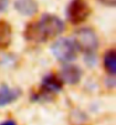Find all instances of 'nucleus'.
<instances>
[{"mask_svg":"<svg viewBox=\"0 0 116 125\" xmlns=\"http://www.w3.org/2000/svg\"><path fill=\"white\" fill-rule=\"evenodd\" d=\"M65 25L59 17L46 14L38 23L29 24L24 35L27 40L34 42H43L50 38H55L64 31Z\"/></svg>","mask_w":116,"mask_h":125,"instance_id":"f257e3e1","label":"nucleus"},{"mask_svg":"<svg viewBox=\"0 0 116 125\" xmlns=\"http://www.w3.org/2000/svg\"><path fill=\"white\" fill-rule=\"evenodd\" d=\"M74 46L80 51L86 53V55H92L96 49L98 48V36L92 30L90 29H80L73 35Z\"/></svg>","mask_w":116,"mask_h":125,"instance_id":"f03ea898","label":"nucleus"},{"mask_svg":"<svg viewBox=\"0 0 116 125\" xmlns=\"http://www.w3.org/2000/svg\"><path fill=\"white\" fill-rule=\"evenodd\" d=\"M62 89H63V81L55 74H48L43 77L40 91L35 94V99H40V100L50 99L51 95L57 93Z\"/></svg>","mask_w":116,"mask_h":125,"instance_id":"7ed1b4c3","label":"nucleus"},{"mask_svg":"<svg viewBox=\"0 0 116 125\" xmlns=\"http://www.w3.org/2000/svg\"><path fill=\"white\" fill-rule=\"evenodd\" d=\"M53 53L58 60L63 62H68L75 59L76 57V48L74 43L68 39H59L51 47Z\"/></svg>","mask_w":116,"mask_h":125,"instance_id":"20e7f679","label":"nucleus"},{"mask_svg":"<svg viewBox=\"0 0 116 125\" xmlns=\"http://www.w3.org/2000/svg\"><path fill=\"white\" fill-rule=\"evenodd\" d=\"M90 7L85 0H72L67 7V18L72 24H80L89 17Z\"/></svg>","mask_w":116,"mask_h":125,"instance_id":"39448f33","label":"nucleus"},{"mask_svg":"<svg viewBox=\"0 0 116 125\" xmlns=\"http://www.w3.org/2000/svg\"><path fill=\"white\" fill-rule=\"evenodd\" d=\"M59 79L68 84H76L81 79V69L75 65H65L60 71Z\"/></svg>","mask_w":116,"mask_h":125,"instance_id":"423d86ee","label":"nucleus"},{"mask_svg":"<svg viewBox=\"0 0 116 125\" xmlns=\"http://www.w3.org/2000/svg\"><path fill=\"white\" fill-rule=\"evenodd\" d=\"M21 95L20 89H11L7 85H2L0 88V107L9 105L15 101Z\"/></svg>","mask_w":116,"mask_h":125,"instance_id":"0eeeda50","label":"nucleus"},{"mask_svg":"<svg viewBox=\"0 0 116 125\" xmlns=\"http://www.w3.org/2000/svg\"><path fill=\"white\" fill-rule=\"evenodd\" d=\"M15 8L22 15L32 16L38 11V3L35 0H16Z\"/></svg>","mask_w":116,"mask_h":125,"instance_id":"6e6552de","label":"nucleus"},{"mask_svg":"<svg viewBox=\"0 0 116 125\" xmlns=\"http://www.w3.org/2000/svg\"><path fill=\"white\" fill-rule=\"evenodd\" d=\"M11 26L6 21H0V49H5L11 42Z\"/></svg>","mask_w":116,"mask_h":125,"instance_id":"1a4fd4ad","label":"nucleus"},{"mask_svg":"<svg viewBox=\"0 0 116 125\" xmlns=\"http://www.w3.org/2000/svg\"><path fill=\"white\" fill-rule=\"evenodd\" d=\"M104 66L105 69L110 75H114L116 72V53L114 49L108 50L104 57Z\"/></svg>","mask_w":116,"mask_h":125,"instance_id":"9d476101","label":"nucleus"},{"mask_svg":"<svg viewBox=\"0 0 116 125\" xmlns=\"http://www.w3.org/2000/svg\"><path fill=\"white\" fill-rule=\"evenodd\" d=\"M100 2L103 5H106V6H110V7H114L116 3V0H99Z\"/></svg>","mask_w":116,"mask_h":125,"instance_id":"9b49d317","label":"nucleus"},{"mask_svg":"<svg viewBox=\"0 0 116 125\" xmlns=\"http://www.w3.org/2000/svg\"><path fill=\"white\" fill-rule=\"evenodd\" d=\"M8 7V0H0V11L7 9Z\"/></svg>","mask_w":116,"mask_h":125,"instance_id":"f8f14e48","label":"nucleus"},{"mask_svg":"<svg viewBox=\"0 0 116 125\" xmlns=\"http://www.w3.org/2000/svg\"><path fill=\"white\" fill-rule=\"evenodd\" d=\"M0 125H17V124L14 122V121H11V119H10V121H5V122L1 123Z\"/></svg>","mask_w":116,"mask_h":125,"instance_id":"ddd939ff","label":"nucleus"}]
</instances>
